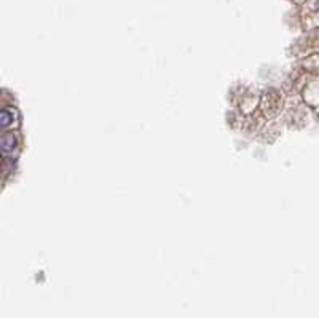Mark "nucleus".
Masks as SVG:
<instances>
[{
  "mask_svg": "<svg viewBox=\"0 0 319 318\" xmlns=\"http://www.w3.org/2000/svg\"><path fill=\"white\" fill-rule=\"evenodd\" d=\"M12 123H13L12 114L5 109H0V128H8Z\"/></svg>",
  "mask_w": 319,
  "mask_h": 318,
  "instance_id": "f03ea898",
  "label": "nucleus"
},
{
  "mask_svg": "<svg viewBox=\"0 0 319 318\" xmlns=\"http://www.w3.org/2000/svg\"><path fill=\"white\" fill-rule=\"evenodd\" d=\"M16 147L15 133H5L0 136V152H12Z\"/></svg>",
  "mask_w": 319,
  "mask_h": 318,
  "instance_id": "f257e3e1",
  "label": "nucleus"
}]
</instances>
